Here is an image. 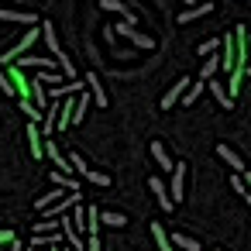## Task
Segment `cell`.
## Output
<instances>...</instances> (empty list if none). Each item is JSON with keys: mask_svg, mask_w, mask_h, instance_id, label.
Listing matches in <instances>:
<instances>
[{"mask_svg": "<svg viewBox=\"0 0 251 251\" xmlns=\"http://www.w3.org/2000/svg\"><path fill=\"white\" fill-rule=\"evenodd\" d=\"M206 86H210V93H213V100H217V103H220L224 110H230V107H234V100L227 97V86H224V83H213V79H210Z\"/></svg>", "mask_w": 251, "mask_h": 251, "instance_id": "cell-12", "label": "cell"}, {"mask_svg": "<svg viewBox=\"0 0 251 251\" xmlns=\"http://www.w3.org/2000/svg\"><path fill=\"white\" fill-rule=\"evenodd\" d=\"M100 224H107V227H114V230H117V227H124V224H127V217H124V213H117V210H107V213H100Z\"/></svg>", "mask_w": 251, "mask_h": 251, "instance_id": "cell-20", "label": "cell"}, {"mask_svg": "<svg viewBox=\"0 0 251 251\" xmlns=\"http://www.w3.org/2000/svg\"><path fill=\"white\" fill-rule=\"evenodd\" d=\"M217 251H220V248H217Z\"/></svg>", "mask_w": 251, "mask_h": 251, "instance_id": "cell-41", "label": "cell"}, {"mask_svg": "<svg viewBox=\"0 0 251 251\" xmlns=\"http://www.w3.org/2000/svg\"><path fill=\"white\" fill-rule=\"evenodd\" d=\"M100 7H103V11H110V14H121V18H124V25H131V28L138 25V18H134V11H131L127 4H121V0H103V4H100Z\"/></svg>", "mask_w": 251, "mask_h": 251, "instance_id": "cell-6", "label": "cell"}, {"mask_svg": "<svg viewBox=\"0 0 251 251\" xmlns=\"http://www.w3.org/2000/svg\"><path fill=\"white\" fill-rule=\"evenodd\" d=\"M217 69H220V59H217V55H210V59L203 62V69H200V83H210Z\"/></svg>", "mask_w": 251, "mask_h": 251, "instance_id": "cell-18", "label": "cell"}, {"mask_svg": "<svg viewBox=\"0 0 251 251\" xmlns=\"http://www.w3.org/2000/svg\"><path fill=\"white\" fill-rule=\"evenodd\" d=\"M38 31H42V38H45V45H49V52H52L55 59H62L66 52H62V45H59V35H55V28H52L49 21H42V28H38Z\"/></svg>", "mask_w": 251, "mask_h": 251, "instance_id": "cell-7", "label": "cell"}, {"mask_svg": "<svg viewBox=\"0 0 251 251\" xmlns=\"http://www.w3.org/2000/svg\"><path fill=\"white\" fill-rule=\"evenodd\" d=\"M83 248H90V251H100V237H90V241H86Z\"/></svg>", "mask_w": 251, "mask_h": 251, "instance_id": "cell-34", "label": "cell"}, {"mask_svg": "<svg viewBox=\"0 0 251 251\" xmlns=\"http://www.w3.org/2000/svg\"><path fill=\"white\" fill-rule=\"evenodd\" d=\"M52 186L66 189V193H79V182H76L73 176H62V172H52Z\"/></svg>", "mask_w": 251, "mask_h": 251, "instance_id": "cell-16", "label": "cell"}, {"mask_svg": "<svg viewBox=\"0 0 251 251\" xmlns=\"http://www.w3.org/2000/svg\"><path fill=\"white\" fill-rule=\"evenodd\" d=\"M213 11V4H200V7H189V11H182L176 21L179 25H189V21H196V18H203V14H210Z\"/></svg>", "mask_w": 251, "mask_h": 251, "instance_id": "cell-13", "label": "cell"}, {"mask_svg": "<svg viewBox=\"0 0 251 251\" xmlns=\"http://www.w3.org/2000/svg\"><path fill=\"white\" fill-rule=\"evenodd\" d=\"M49 251H62V248H59V244H55V248H49Z\"/></svg>", "mask_w": 251, "mask_h": 251, "instance_id": "cell-38", "label": "cell"}, {"mask_svg": "<svg viewBox=\"0 0 251 251\" xmlns=\"http://www.w3.org/2000/svg\"><path fill=\"white\" fill-rule=\"evenodd\" d=\"M52 59H42V55H21L18 62H14V69L21 73V69H35V73H52Z\"/></svg>", "mask_w": 251, "mask_h": 251, "instance_id": "cell-2", "label": "cell"}, {"mask_svg": "<svg viewBox=\"0 0 251 251\" xmlns=\"http://www.w3.org/2000/svg\"><path fill=\"white\" fill-rule=\"evenodd\" d=\"M55 62H59V66H62V73H66V76H69V79H76V66H73V62H69V55H62V59H55Z\"/></svg>", "mask_w": 251, "mask_h": 251, "instance_id": "cell-29", "label": "cell"}, {"mask_svg": "<svg viewBox=\"0 0 251 251\" xmlns=\"http://www.w3.org/2000/svg\"><path fill=\"white\" fill-rule=\"evenodd\" d=\"M244 76H251V66H244Z\"/></svg>", "mask_w": 251, "mask_h": 251, "instance_id": "cell-36", "label": "cell"}, {"mask_svg": "<svg viewBox=\"0 0 251 251\" xmlns=\"http://www.w3.org/2000/svg\"><path fill=\"white\" fill-rule=\"evenodd\" d=\"M11 251H25V244H18V241H14V244H11Z\"/></svg>", "mask_w": 251, "mask_h": 251, "instance_id": "cell-35", "label": "cell"}, {"mask_svg": "<svg viewBox=\"0 0 251 251\" xmlns=\"http://www.w3.org/2000/svg\"><path fill=\"white\" fill-rule=\"evenodd\" d=\"M217 155H220V158H224V162H227V165L234 169V176H244V172H248L244 158H241V155H237V151H234L230 145H217Z\"/></svg>", "mask_w": 251, "mask_h": 251, "instance_id": "cell-3", "label": "cell"}, {"mask_svg": "<svg viewBox=\"0 0 251 251\" xmlns=\"http://www.w3.org/2000/svg\"><path fill=\"white\" fill-rule=\"evenodd\" d=\"M97 227H100V210L90 203V210H86V234H90V237H97Z\"/></svg>", "mask_w": 251, "mask_h": 251, "instance_id": "cell-22", "label": "cell"}, {"mask_svg": "<svg viewBox=\"0 0 251 251\" xmlns=\"http://www.w3.org/2000/svg\"><path fill=\"white\" fill-rule=\"evenodd\" d=\"M131 31H134V28H131V25H124V21H121V25H117V35H124V38H127V35H131Z\"/></svg>", "mask_w": 251, "mask_h": 251, "instance_id": "cell-33", "label": "cell"}, {"mask_svg": "<svg viewBox=\"0 0 251 251\" xmlns=\"http://www.w3.org/2000/svg\"><path fill=\"white\" fill-rule=\"evenodd\" d=\"M83 179H86V182H93V186H110V176H103V172H93V169H90Z\"/></svg>", "mask_w": 251, "mask_h": 251, "instance_id": "cell-27", "label": "cell"}, {"mask_svg": "<svg viewBox=\"0 0 251 251\" xmlns=\"http://www.w3.org/2000/svg\"><path fill=\"white\" fill-rule=\"evenodd\" d=\"M248 52H251V35H248Z\"/></svg>", "mask_w": 251, "mask_h": 251, "instance_id": "cell-39", "label": "cell"}, {"mask_svg": "<svg viewBox=\"0 0 251 251\" xmlns=\"http://www.w3.org/2000/svg\"><path fill=\"white\" fill-rule=\"evenodd\" d=\"M28 145H31V155H35V162L45 155V138H42V131L35 127V124H28Z\"/></svg>", "mask_w": 251, "mask_h": 251, "instance_id": "cell-10", "label": "cell"}, {"mask_svg": "<svg viewBox=\"0 0 251 251\" xmlns=\"http://www.w3.org/2000/svg\"><path fill=\"white\" fill-rule=\"evenodd\" d=\"M148 189L158 196V206L162 210H172V200H169V193H165V186H162V179H148Z\"/></svg>", "mask_w": 251, "mask_h": 251, "instance_id": "cell-14", "label": "cell"}, {"mask_svg": "<svg viewBox=\"0 0 251 251\" xmlns=\"http://www.w3.org/2000/svg\"><path fill=\"white\" fill-rule=\"evenodd\" d=\"M0 21H11V25H28V28H35V25H38V18H35V14H28V11H0Z\"/></svg>", "mask_w": 251, "mask_h": 251, "instance_id": "cell-9", "label": "cell"}, {"mask_svg": "<svg viewBox=\"0 0 251 251\" xmlns=\"http://www.w3.org/2000/svg\"><path fill=\"white\" fill-rule=\"evenodd\" d=\"M217 49H220V42H217V38H210V42H203V45H200V55H206V59H210V52H217Z\"/></svg>", "mask_w": 251, "mask_h": 251, "instance_id": "cell-30", "label": "cell"}, {"mask_svg": "<svg viewBox=\"0 0 251 251\" xmlns=\"http://www.w3.org/2000/svg\"><path fill=\"white\" fill-rule=\"evenodd\" d=\"M151 158H155L165 172H172V169H176V162L169 158V151H165V145H162V141H151Z\"/></svg>", "mask_w": 251, "mask_h": 251, "instance_id": "cell-11", "label": "cell"}, {"mask_svg": "<svg viewBox=\"0 0 251 251\" xmlns=\"http://www.w3.org/2000/svg\"><path fill=\"white\" fill-rule=\"evenodd\" d=\"M86 110H90V93H79L76 97V110H73V124H79L86 117Z\"/></svg>", "mask_w": 251, "mask_h": 251, "instance_id": "cell-19", "label": "cell"}, {"mask_svg": "<svg viewBox=\"0 0 251 251\" xmlns=\"http://www.w3.org/2000/svg\"><path fill=\"white\" fill-rule=\"evenodd\" d=\"M127 38H131V42H134L138 49H145V52H151V49H155V38H151V35H141V31H131Z\"/></svg>", "mask_w": 251, "mask_h": 251, "instance_id": "cell-23", "label": "cell"}, {"mask_svg": "<svg viewBox=\"0 0 251 251\" xmlns=\"http://www.w3.org/2000/svg\"><path fill=\"white\" fill-rule=\"evenodd\" d=\"M230 189H234V193H244V182H241V176H230Z\"/></svg>", "mask_w": 251, "mask_h": 251, "instance_id": "cell-32", "label": "cell"}, {"mask_svg": "<svg viewBox=\"0 0 251 251\" xmlns=\"http://www.w3.org/2000/svg\"><path fill=\"white\" fill-rule=\"evenodd\" d=\"M189 83H193V79H186V76H182L179 83H172V90H169V93L162 97V110H172V103H179V100L186 97V90H189Z\"/></svg>", "mask_w": 251, "mask_h": 251, "instance_id": "cell-4", "label": "cell"}, {"mask_svg": "<svg viewBox=\"0 0 251 251\" xmlns=\"http://www.w3.org/2000/svg\"><path fill=\"white\" fill-rule=\"evenodd\" d=\"M151 237H155L158 251H172V244H169V237H165V227H162L158 220H151Z\"/></svg>", "mask_w": 251, "mask_h": 251, "instance_id": "cell-17", "label": "cell"}, {"mask_svg": "<svg viewBox=\"0 0 251 251\" xmlns=\"http://www.w3.org/2000/svg\"><path fill=\"white\" fill-rule=\"evenodd\" d=\"M35 38H38V28H28V31L18 38V45L4 52V62H7V66H14V62H18V59H21V55H25V52L35 45ZM4 62H0V66H4Z\"/></svg>", "mask_w": 251, "mask_h": 251, "instance_id": "cell-1", "label": "cell"}, {"mask_svg": "<svg viewBox=\"0 0 251 251\" xmlns=\"http://www.w3.org/2000/svg\"><path fill=\"white\" fill-rule=\"evenodd\" d=\"M169 244H179V248H186V251H200V241H193V237H186V234H172Z\"/></svg>", "mask_w": 251, "mask_h": 251, "instance_id": "cell-24", "label": "cell"}, {"mask_svg": "<svg viewBox=\"0 0 251 251\" xmlns=\"http://www.w3.org/2000/svg\"><path fill=\"white\" fill-rule=\"evenodd\" d=\"M0 90H4L7 97H14V83H11V76L4 73V66H0Z\"/></svg>", "mask_w": 251, "mask_h": 251, "instance_id": "cell-28", "label": "cell"}, {"mask_svg": "<svg viewBox=\"0 0 251 251\" xmlns=\"http://www.w3.org/2000/svg\"><path fill=\"white\" fill-rule=\"evenodd\" d=\"M35 83L42 86V83H55V86H62V76L59 73H35Z\"/></svg>", "mask_w": 251, "mask_h": 251, "instance_id": "cell-26", "label": "cell"}, {"mask_svg": "<svg viewBox=\"0 0 251 251\" xmlns=\"http://www.w3.org/2000/svg\"><path fill=\"white\" fill-rule=\"evenodd\" d=\"M0 244H14V230H11V227L0 230Z\"/></svg>", "mask_w": 251, "mask_h": 251, "instance_id": "cell-31", "label": "cell"}, {"mask_svg": "<svg viewBox=\"0 0 251 251\" xmlns=\"http://www.w3.org/2000/svg\"><path fill=\"white\" fill-rule=\"evenodd\" d=\"M69 224H73V230H76V234H79V230H86V210H83V203H79V206H73Z\"/></svg>", "mask_w": 251, "mask_h": 251, "instance_id": "cell-21", "label": "cell"}, {"mask_svg": "<svg viewBox=\"0 0 251 251\" xmlns=\"http://www.w3.org/2000/svg\"><path fill=\"white\" fill-rule=\"evenodd\" d=\"M182 196H186V165H176V169H172V196H169L172 206H176Z\"/></svg>", "mask_w": 251, "mask_h": 251, "instance_id": "cell-5", "label": "cell"}, {"mask_svg": "<svg viewBox=\"0 0 251 251\" xmlns=\"http://www.w3.org/2000/svg\"><path fill=\"white\" fill-rule=\"evenodd\" d=\"M244 200H248V203H251V193H244Z\"/></svg>", "mask_w": 251, "mask_h": 251, "instance_id": "cell-37", "label": "cell"}, {"mask_svg": "<svg viewBox=\"0 0 251 251\" xmlns=\"http://www.w3.org/2000/svg\"><path fill=\"white\" fill-rule=\"evenodd\" d=\"M28 97H35V110H38V114H45V110H49V97H45V90H42L38 83H31V86H28Z\"/></svg>", "mask_w": 251, "mask_h": 251, "instance_id": "cell-15", "label": "cell"}, {"mask_svg": "<svg viewBox=\"0 0 251 251\" xmlns=\"http://www.w3.org/2000/svg\"><path fill=\"white\" fill-rule=\"evenodd\" d=\"M62 251H73V248H62Z\"/></svg>", "mask_w": 251, "mask_h": 251, "instance_id": "cell-40", "label": "cell"}, {"mask_svg": "<svg viewBox=\"0 0 251 251\" xmlns=\"http://www.w3.org/2000/svg\"><path fill=\"white\" fill-rule=\"evenodd\" d=\"M83 86H90V93H93V107H107V93H103V83H100L97 73H90V76L83 79Z\"/></svg>", "mask_w": 251, "mask_h": 251, "instance_id": "cell-8", "label": "cell"}, {"mask_svg": "<svg viewBox=\"0 0 251 251\" xmlns=\"http://www.w3.org/2000/svg\"><path fill=\"white\" fill-rule=\"evenodd\" d=\"M35 234H59V220H35Z\"/></svg>", "mask_w": 251, "mask_h": 251, "instance_id": "cell-25", "label": "cell"}]
</instances>
